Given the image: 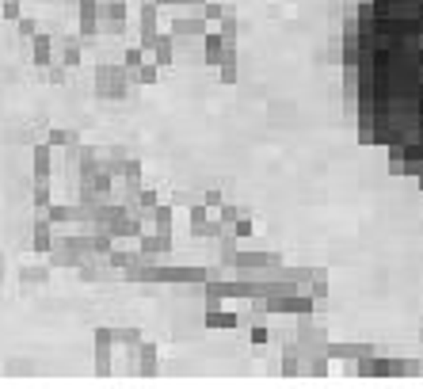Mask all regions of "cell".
Masks as SVG:
<instances>
[{
    "label": "cell",
    "instance_id": "6da1fadb",
    "mask_svg": "<svg viewBox=\"0 0 423 389\" xmlns=\"http://www.w3.org/2000/svg\"><path fill=\"white\" fill-rule=\"evenodd\" d=\"M347 61L362 138L423 172V0H359Z\"/></svg>",
    "mask_w": 423,
    "mask_h": 389
}]
</instances>
